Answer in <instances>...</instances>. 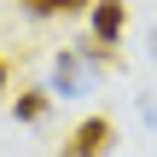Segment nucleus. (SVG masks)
Listing matches in <instances>:
<instances>
[{"label":"nucleus","mask_w":157,"mask_h":157,"mask_svg":"<svg viewBox=\"0 0 157 157\" xmlns=\"http://www.w3.org/2000/svg\"><path fill=\"white\" fill-rule=\"evenodd\" d=\"M93 64H87V52L82 47H64V52H52V99H82L87 87H93Z\"/></svg>","instance_id":"nucleus-1"},{"label":"nucleus","mask_w":157,"mask_h":157,"mask_svg":"<svg viewBox=\"0 0 157 157\" xmlns=\"http://www.w3.org/2000/svg\"><path fill=\"white\" fill-rule=\"evenodd\" d=\"M111 146H117V122H111V117H82L58 157H105Z\"/></svg>","instance_id":"nucleus-2"},{"label":"nucleus","mask_w":157,"mask_h":157,"mask_svg":"<svg viewBox=\"0 0 157 157\" xmlns=\"http://www.w3.org/2000/svg\"><path fill=\"white\" fill-rule=\"evenodd\" d=\"M122 23H128V6L122 0H93V41H111L117 47Z\"/></svg>","instance_id":"nucleus-3"},{"label":"nucleus","mask_w":157,"mask_h":157,"mask_svg":"<svg viewBox=\"0 0 157 157\" xmlns=\"http://www.w3.org/2000/svg\"><path fill=\"white\" fill-rule=\"evenodd\" d=\"M47 111H52V87H29V93H17V111L12 117L17 122H41Z\"/></svg>","instance_id":"nucleus-4"},{"label":"nucleus","mask_w":157,"mask_h":157,"mask_svg":"<svg viewBox=\"0 0 157 157\" xmlns=\"http://www.w3.org/2000/svg\"><path fill=\"white\" fill-rule=\"evenodd\" d=\"M29 17H76V12H87V0H17Z\"/></svg>","instance_id":"nucleus-5"},{"label":"nucleus","mask_w":157,"mask_h":157,"mask_svg":"<svg viewBox=\"0 0 157 157\" xmlns=\"http://www.w3.org/2000/svg\"><path fill=\"white\" fill-rule=\"evenodd\" d=\"M0 99H6V58H0Z\"/></svg>","instance_id":"nucleus-6"},{"label":"nucleus","mask_w":157,"mask_h":157,"mask_svg":"<svg viewBox=\"0 0 157 157\" xmlns=\"http://www.w3.org/2000/svg\"><path fill=\"white\" fill-rule=\"evenodd\" d=\"M151 58H157V29H151Z\"/></svg>","instance_id":"nucleus-7"}]
</instances>
